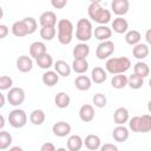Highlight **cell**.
Wrapping results in <instances>:
<instances>
[{"mask_svg": "<svg viewBox=\"0 0 151 151\" xmlns=\"http://www.w3.org/2000/svg\"><path fill=\"white\" fill-rule=\"evenodd\" d=\"M74 86L79 91H87L92 86V80L87 76H78L74 79Z\"/></svg>", "mask_w": 151, "mask_h": 151, "instance_id": "22", "label": "cell"}, {"mask_svg": "<svg viewBox=\"0 0 151 151\" xmlns=\"http://www.w3.org/2000/svg\"><path fill=\"white\" fill-rule=\"evenodd\" d=\"M111 85L113 88H117V90L124 88L125 86H127V77L124 76V73L114 74L111 80Z\"/></svg>", "mask_w": 151, "mask_h": 151, "instance_id": "29", "label": "cell"}, {"mask_svg": "<svg viewBox=\"0 0 151 151\" xmlns=\"http://www.w3.org/2000/svg\"><path fill=\"white\" fill-rule=\"evenodd\" d=\"M12 33L13 35L18 37V38H22V37H26L28 35V32H27V27L24 22V20H18L15 21L13 25H12Z\"/></svg>", "mask_w": 151, "mask_h": 151, "instance_id": "24", "label": "cell"}, {"mask_svg": "<svg viewBox=\"0 0 151 151\" xmlns=\"http://www.w3.org/2000/svg\"><path fill=\"white\" fill-rule=\"evenodd\" d=\"M40 150L41 151H54L55 150V146L52 143H45V144L41 145Z\"/></svg>", "mask_w": 151, "mask_h": 151, "instance_id": "45", "label": "cell"}, {"mask_svg": "<svg viewBox=\"0 0 151 151\" xmlns=\"http://www.w3.org/2000/svg\"><path fill=\"white\" fill-rule=\"evenodd\" d=\"M129 111L126 107H118L113 113V122L117 125H124L129 120Z\"/></svg>", "mask_w": 151, "mask_h": 151, "instance_id": "17", "label": "cell"}, {"mask_svg": "<svg viewBox=\"0 0 151 151\" xmlns=\"http://www.w3.org/2000/svg\"><path fill=\"white\" fill-rule=\"evenodd\" d=\"M25 91L21 87H11L7 93V100L13 106H19L25 101Z\"/></svg>", "mask_w": 151, "mask_h": 151, "instance_id": "7", "label": "cell"}, {"mask_svg": "<svg viewBox=\"0 0 151 151\" xmlns=\"http://www.w3.org/2000/svg\"><path fill=\"white\" fill-rule=\"evenodd\" d=\"M90 19L99 25H106L111 20V12L100 6V2H91L87 9Z\"/></svg>", "mask_w": 151, "mask_h": 151, "instance_id": "1", "label": "cell"}, {"mask_svg": "<svg viewBox=\"0 0 151 151\" xmlns=\"http://www.w3.org/2000/svg\"><path fill=\"white\" fill-rule=\"evenodd\" d=\"M46 119V114L42 110L40 109H37V110H33L29 114V122L33 124V125H41Z\"/></svg>", "mask_w": 151, "mask_h": 151, "instance_id": "30", "label": "cell"}, {"mask_svg": "<svg viewBox=\"0 0 151 151\" xmlns=\"http://www.w3.org/2000/svg\"><path fill=\"white\" fill-rule=\"evenodd\" d=\"M71 129L72 127H71V125L68 123H66V122H57L52 126V132H53L54 136L63 138V137H66V136H68L71 133Z\"/></svg>", "mask_w": 151, "mask_h": 151, "instance_id": "9", "label": "cell"}, {"mask_svg": "<svg viewBox=\"0 0 151 151\" xmlns=\"http://www.w3.org/2000/svg\"><path fill=\"white\" fill-rule=\"evenodd\" d=\"M151 130V116L150 114H143L140 116V132L146 133Z\"/></svg>", "mask_w": 151, "mask_h": 151, "instance_id": "37", "label": "cell"}, {"mask_svg": "<svg viewBox=\"0 0 151 151\" xmlns=\"http://www.w3.org/2000/svg\"><path fill=\"white\" fill-rule=\"evenodd\" d=\"M46 52H47L46 45L42 41H34L29 45V55L34 59H37L38 57L42 55Z\"/></svg>", "mask_w": 151, "mask_h": 151, "instance_id": "15", "label": "cell"}, {"mask_svg": "<svg viewBox=\"0 0 151 151\" xmlns=\"http://www.w3.org/2000/svg\"><path fill=\"white\" fill-rule=\"evenodd\" d=\"M92 101L94 104V106L101 109V107H105L106 106V103H107V99L105 97V94L103 93H96L92 98Z\"/></svg>", "mask_w": 151, "mask_h": 151, "instance_id": "38", "label": "cell"}, {"mask_svg": "<svg viewBox=\"0 0 151 151\" xmlns=\"http://www.w3.org/2000/svg\"><path fill=\"white\" fill-rule=\"evenodd\" d=\"M13 86V79L8 76H0V91L9 90Z\"/></svg>", "mask_w": 151, "mask_h": 151, "instance_id": "40", "label": "cell"}, {"mask_svg": "<svg viewBox=\"0 0 151 151\" xmlns=\"http://www.w3.org/2000/svg\"><path fill=\"white\" fill-rule=\"evenodd\" d=\"M131 67V60L126 57H117V58H110L106 60L105 68L106 72L111 74H118L124 73Z\"/></svg>", "mask_w": 151, "mask_h": 151, "instance_id": "2", "label": "cell"}, {"mask_svg": "<svg viewBox=\"0 0 151 151\" xmlns=\"http://www.w3.org/2000/svg\"><path fill=\"white\" fill-rule=\"evenodd\" d=\"M72 70L78 74H83L88 70V61L86 59H74L72 63Z\"/></svg>", "mask_w": 151, "mask_h": 151, "instance_id": "31", "label": "cell"}, {"mask_svg": "<svg viewBox=\"0 0 151 151\" xmlns=\"http://www.w3.org/2000/svg\"><path fill=\"white\" fill-rule=\"evenodd\" d=\"M24 20V22H25V25H26V27H27V32H28V34H32V33H34L35 31H37V20L34 19V18H32V17H26V18H24L22 19Z\"/></svg>", "mask_w": 151, "mask_h": 151, "instance_id": "39", "label": "cell"}, {"mask_svg": "<svg viewBox=\"0 0 151 151\" xmlns=\"http://www.w3.org/2000/svg\"><path fill=\"white\" fill-rule=\"evenodd\" d=\"M54 70L59 74V77H68L71 74V66L65 61V60H57L54 63Z\"/></svg>", "mask_w": 151, "mask_h": 151, "instance_id": "21", "label": "cell"}, {"mask_svg": "<svg viewBox=\"0 0 151 151\" xmlns=\"http://www.w3.org/2000/svg\"><path fill=\"white\" fill-rule=\"evenodd\" d=\"M92 34H93V27L91 21L85 18L79 19L76 25V38L81 42H86L92 38Z\"/></svg>", "mask_w": 151, "mask_h": 151, "instance_id": "4", "label": "cell"}, {"mask_svg": "<svg viewBox=\"0 0 151 151\" xmlns=\"http://www.w3.org/2000/svg\"><path fill=\"white\" fill-rule=\"evenodd\" d=\"M83 138L79 134H72L67 139V149L70 151H79L83 147Z\"/></svg>", "mask_w": 151, "mask_h": 151, "instance_id": "26", "label": "cell"}, {"mask_svg": "<svg viewBox=\"0 0 151 151\" xmlns=\"http://www.w3.org/2000/svg\"><path fill=\"white\" fill-rule=\"evenodd\" d=\"M92 35H94V38L97 40H100V41L109 40L112 35V29L110 27H107L106 25H99L94 28Z\"/></svg>", "mask_w": 151, "mask_h": 151, "instance_id": "10", "label": "cell"}, {"mask_svg": "<svg viewBox=\"0 0 151 151\" xmlns=\"http://www.w3.org/2000/svg\"><path fill=\"white\" fill-rule=\"evenodd\" d=\"M5 126V118L2 114H0V130H2Z\"/></svg>", "mask_w": 151, "mask_h": 151, "instance_id": "48", "label": "cell"}, {"mask_svg": "<svg viewBox=\"0 0 151 151\" xmlns=\"http://www.w3.org/2000/svg\"><path fill=\"white\" fill-rule=\"evenodd\" d=\"M5 103H6V98H5V96H4V94L1 93V91H0V109L4 107Z\"/></svg>", "mask_w": 151, "mask_h": 151, "instance_id": "46", "label": "cell"}, {"mask_svg": "<svg viewBox=\"0 0 151 151\" xmlns=\"http://www.w3.org/2000/svg\"><path fill=\"white\" fill-rule=\"evenodd\" d=\"M129 127L133 132H140V116H134L131 119L129 118Z\"/></svg>", "mask_w": 151, "mask_h": 151, "instance_id": "41", "label": "cell"}, {"mask_svg": "<svg viewBox=\"0 0 151 151\" xmlns=\"http://www.w3.org/2000/svg\"><path fill=\"white\" fill-rule=\"evenodd\" d=\"M106 79H107V73H106V71L103 67L96 66L91 71V80L93 83H96V84H103Z\"/></svg>", "mask_w": 151, "mask_h": 151, "instance_id": "16", "label": "cell"}, {"mask_svg": "<svg viewBox=\"0 0 151 151\" xmlns=\"http://www.w3.org/2000/svg\"><path fill=\"white\" fill-rule=\"evenodd\" d=\"M133 73L140 76L142 78H146L149 74H150V67L146 63H143V61H138L134 64L133 66Z\"/></svg>", "mask_w": 151, "mask_h": 151, "instance_id": "33", "label": "cell"}, {"mask_svg": "<svg viewBox=\"0 0 151 151\" xmlns=\"http://www.w3.org/2000/svg\"><path fill=\"white\" fill-rule=\"evenodd\" d=\"M83 143L85 144V146L88 150H98L101 145V140L99 138V136L97 134H87L85 137V140H83Z\"/></svg>", "mask_w": 151, "mask_h": 151, "instance_id": "23", "label": "cell"}, {"mask_svg": "<svg viewBox=\"0 0 151 151\" xmlns=\"http://www.w3.org/2000/svg\"><path fill=\"white\" fill-rule=\"evenodd\" d=\"M127 85L133 90H138L144 85V78H142L140 76L133 73L127 78Z\"/></svg>", "mask_w": 151, "mask_h": 151, "instance_id": "35", "label": "cell"}, {"mask_svg": "<svg viewBox=\"0 0 151 151\" xmlns=\"http://www.w3.org/2000/svg\"><path fill=\"white\" fill-rule=\"evenodd\" d=\"M58 41L61 45L71 44L73 39V24L68 19H61L58 21Z\"/></svg>", "mask_w": 151, "mask_h": 151, "instance_id": "3", "label": "cell"}, {"mask_svg": "<svg viewBox=\"0 0 151 151\" xmlns=\"http://www.w3.org/2000/svg\"><path fill=\"white\" fill-rule=\"evenodd\" d=\"M12 144V134L7 131L0 130V150L9 149Z\"/></svg>", "mask_w": 151, "mask_h": 151, "instance_id": "36", "label": "cell"}, {"mask_svg": "<svg viewBox=\"0 0 151 151\" xmlns=\"http://www.w3.org/2000/svg\"><path fill=\"white\" fill-rule=\"evenodd\" d=\"M41 80H42V83L46 86L52 87V86H54V85L58 84V81H59V74L55 71H46L42 74Z\"/></svg>", "mask_w": 151, "mask_h": 151, "instance_id": "25", "label": "cell"}, {"mask_svg": "<svg viewBox=\"0 0 151 151\" xmlns=\"http://www.w3.org/2000/svg\"><path fill=\"white\" fill-rule=\"evenodd\" d=\"M149 53H150V50H149L147 44H140V42H138V44L134 45V47L132 50L133 57L137 58V59H139V60L145 59L149 55Z\"/></svg>", "mask_w": 151, "mask_h": 151, "instance_id": "20", "label": "cell"}, {"mask_svg": "<svg viewBox=\"0 0 151 151\" xmlns=\"http://www.w3.org/2000/svg\"><path fill=\"white\" fill-rule=\"evenodd\" d=\"M70 103H71V98L65 92H59L54 97V104L59 109H66V107H68L70 106Z\"/></svg>", "mask_w": 151, "mask_h": 151, "instance_id": "27", "label": "cell"}, {"mask_svg": "<svg viewBox=\"0 0 151 151\" xmlns=\"http://www.w3.org/2000/svg\"><path fill=\"white\" fill-rule=\"evenodd\" d=\"M99 149H100L101 151H117V150H118V147H117L116 145L110 144V143H106V144H104V145H100Z\"/></svg>", "mask_w": 151, "mask_h": 151, "instance_id": "43", "label": "cell"}, {"mask_svg": "<svg viewBox=\"0 0 151 151\" xmlns=\"http://www.w3.org/2000/svg\"><path fill=\"white\" fill-rule=\"evenodd\" d=\"M39 22L41 26H55L57 15L52 11H46L39 17Z\"/></svg>", "mask_w": 151, "mask_h": 151, "instance_id": "18", "label": "cell"}, {"mask_svg": "<svg viewBox=\"0 0 151 151\" xmlns=\"http://www.w3.org/2000/svg\"><path fill=\"white\" fill-rule=\"evenodd\" d=\"M112 137L116 142H119V143H123V142H126L127 138H129V130L127 127H125L124 125H117L113 131H112Z\"/></svg>", "mask_w": 151, "mask_h": 151, "instance_id": "14", "label": "cell"}, {"mask_svg": "<svg viewBox=\"0 0 151 151\" xmlns=\"http://www.w3.org/2000/svg\"><path fill=\"white\" fill-rule=\"evenodd\" d=\"M79 118L84 123H90L94 119V109L90 104H85L79 109Z\"/></svg>", "mask_w": 151, "mask_h": 151, "instance_id": "12", "label": "cell"}, {"mask_svg": "<svg viewBox=\"0 0 151 151\" xmlns=\"http://www.w3.org/2000/svg\"><path fill=\"white\" fill-rule=\"evenodd\" d=\"M72 53L74 59H86V57L90 54V46L85 42H79L74 46Z\"/></svg>", "mask_w": 151, "mask_h": 151, "instance_id": "13", "label": "cell"}, {"mask_svg": "<svg viewBox=\"0 0 151 151\" xmlns=\"http://www.w3.org/2000/svg\"><path fill=\"white\" fill-rule=\"evenodd\" d=\"M57 34V29L55 26H41L40 29V37L42 38V40L46 41H51Z\"/></svg>", "mask_w": 151, "mask_h": 151, "instance_id": "32", "label": "cell"}, {"mask_svg": "<svg viewBox=\"0 0 151 151\" xmlns=\"http://www.w3.org/2000/svg\"><path fill=\"white\" fill-rule=\"evenodd\" d=\"M101 0H90V2H100Z\"/></svg>", "mask_w": 151, "mask_h": 151, "instance_id": "51", "label": "cell"}, {"mask_svg": "<svg viewBox=\"0 0 151 151\" xmlns=\"http://www.w3.org/2000/svg\"><path fill=\"white\" fill-rule=\"evenodd\" d=\"M2 17H4V9H2V7L0 6V19H2Z\"/></svg>", "mask_w": 151, "mask_h": 151, "instance_id": "50", "label": "cell"}, {"mask_svg": "<svg viewBox=\"0 0 151 151\" xmlns=\"http://www.w3.org/2000/svg\"><path fill=\"white\" fill-rule=\"evenodd\" d=\"M67 1L68 0H51V5L57 9H61L67 5Z\"/></svg>", "mask_w": 151, "mask_h": 151, "instance_id": "42", "label": "cell"}, {"mask_svg": "<svg viewBox=\"0 0 151 151\" xmlns=\"http://www.w3.org/2000/svg\"><path fill=\"white\" fill-rule=\"evenodd\" d=\"M37 65L40 67V68H44V70H48L50 67H52L53 65V58L51 54H48L47 52L44 53L42 55L38 57L37 59Z\"/></svg>", "mask_w": 151, "mask_h": 151, "instance_id": "28", "label": "cell"}, {"mask_svg": "<svg viewBox=\"0 0 151 151\" xmlns=\"http://www.w3.org/2000/svg\"><path fill=\"white\" fill-rule=\"evenodd\" d=\"M140 39H142V34L136 29H131L125 34V41L131 46H134L136 44L140 42Z\"/></svg>", "mask_w": 151, "mask_h": 151, "instance_id": "34", "label": "cell"}, {"mask_svg": "<svg viewBox=\"0 0 151 151\" xmlns=\"http://www.w3.org/2000/svg\"><path fill=\"white\" fill-rule=\"evenodd\" d=\"M8 123L14 129H21L27 123V114L21 109H14L8 114Z\"/></svg>", "mask_w": 151, "mask_h": 151, "instance_id": "5", "label": "cell"}, {"mask_svg": "<svg viewBox=\"0 0 151 151\" xmlns=\"http://www.w3.org/2000/svg\"><path fill=\"white\" fill-rule=\"evenodd\" d=\"M113 52H114V44H113V41H111V40L109 39V40L101 41V42L97 46L96 55H97L98 59L104 60V59L109 58Z\"/></svg>", "mask_w": 151, "mask_h": 151, "instance_id": "6", "label": "cell"}, {"mask_svg": "<svg viewBox=\"0 0 151 151\" xmlns=\"http://www.w3.org/2000/svg\"><path fill=\"white\" fill-rule=\"evenodd\" d=\"M9 150H12V151H14V150H19V151H21L22 149H21L20 146H9Z\"/></svg>", "mask_w": 151, "mask_h": 151, "instance_id": "49", "label": "cell"}, {"mask_svg": "<svg viewBox=\"0 0 151 151\" xmlns=\"http://www.w3.org/2000/svg\"><path fill=\"white\" fill-rule=\"evenodd\" d=\"M17 68L20 72H22V73H27V72L32 71L33 61H32L31 57H28V55H20L17 59Z\"/></svg>", "mask_w": 151, "mask_h": 151, "instance_id": "11", "label": "cell"}, {"mask_svg": "<svg viewBox=\"0 0 151 151\" xmlns=\"http://www.w3.org/2000/svg\"><path fill=\"white\" fill-rule=\"evenodd\" d=\"M127 28H129V22L126 21V19H124L122 17H117L116 19H113L111 29H113L116 33L123 34V33L127 32Z\"/></svg>", "mask_w": 151, "mask_h": 151, "instance_id": "19", "label": "cell"}, {"mask_svg": "<svg viewBox=\"0 0 151 151\" xmlns=\"http://www.w3.org/2000/svg\"><path fill=\"white\" fill-rule=\"evenodd\" d=\"M9 33V29L6 25H0V39H4L8 35Z\"/></svg>", "mask_w": 151, "mask_h": 151, "instance_id": "44", "label": "cell"}, {"mask_svg": "<svg viewBox=\"0 0 151 151\" xmlns=\"http://www.w3.org/2000/svg\"><path fill=\"white\" fill-rule=\"evenodd\" d=\"M150 34H151V29H147V31H146V35H145L147 44H151V38H150Z\"/></svg>", "mask_w": 151, "mask_h": 151, "instance_id": "47", "label": "cell"}, {"mask_svg": "<svg viewBox=\"0 0 151 151\" xmlns=\"http://www.w3.org/2000/svg\"><path fill=\"white\" fill-rule=\"evenodd\" d=\"M129 8H130L129 0H112L111 2V9L118 17L125 15L129 12Z\"/></svg>", "mask_w": 151, "mask_h": 151, "instance_id": "8", "label": "cell"}]
</instances>
